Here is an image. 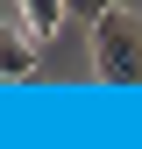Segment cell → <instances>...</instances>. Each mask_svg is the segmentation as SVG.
I'll use <instances>...</instances> for the list:
<instances>
[{"label": "cell", "instance_id": "3957f363", "mask_svg": "<svg viewBox=\"0 0 142 149\" xmlns=\"http://www.w3.org/2000/svg\"><path fill=\"white\" fill-rule=\"evenodd\" d=\"M36 57H29V36L22 29H0V78H29Z\"/></svg>", "mask_w": 142, "mask_h": 149}, {"label": "cell", "instance_id": "7a4b0ae2", "mask_svg": "<svg viewBox=\"0 0 142 149\" xmlns=\"http://www.w3.org/2000/svg\"><path fill=\"white\" fill-rule=\"evenodd\" d=\"M57 22H64V0H22V7H14V29H22L29 43H50Z\"/></svg>", "mask_w": 142, "mask_h": 149}, {"label": "cell", "instance_id": "6da1fadb", "mask_svg": "<svg viewBox=\"0 0 142 149\" xmlns=\"http://www.w3.org/2000/svg\"><path fill=\"white\" fill-rule=\"evenodd\" d=\"M93 64H100L106 85H142V22L128 7L93 14Z\"/></svg>", "mask_w": 142, "mask_h": 149}]
</instances>
